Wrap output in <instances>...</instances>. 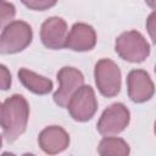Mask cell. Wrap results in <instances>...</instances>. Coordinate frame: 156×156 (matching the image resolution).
Masks as SVG:
<instances>
[{
  "mask_svg": "<svg viewBox=\"0 0 156 156\" xmlns=\"http://www.w3.org/2000/svg\"><path fill=\"white\" fill-rule=\"evenodd\" d=\"M57 80L60 82V87L54 94V101L61 107H67L73 94L83 85L84 77L77 68L62 67L57 73Z\"/></svg>",
  "mask_w": 156,
  "mask_h": 156,
  "instance_id": "7",
  "label": "cell"
},
{
  "mask_svg": "<svg viewBox=\"0 0 156 156\" xmlns=\"http://www.w3.org/2000/svg\"><path fill=\"white\" fill-rule=\"evenodd\" d=\"M16 15V9L12 4L0 0V28L6 27L15 17Z\"/></svg>",
  "mask_w": 156,
  "mask_h": 156,
  "instance_id": "14",
  "label": "cell"
},
{
  "mask_svg": "<svg viewBox=\"0 0 156 156\" xmlns=\"http://www.w3.org/2000/svg\"><path fill=\"white\" fill-rule=\"evenodd\" d=\"M95 83L99 91L107 98L117 95L121 90V71L118 66L108 60L102 58L95 65Z\"/></svg>",
  "mask_w": 156,
  "mask_h": 156,
  "instance_id": "4",
  "label": "cell"
},
{
  "mask_svg": "<svg viewBox=\"0 0 156 156\" xmlns=\"http://www.w3.org/2000/svg\"><path fill=\"white\" fill-rule=\"evenodd\" d=\"M116 52L126 61L143 62L150 54V46L139 32L128 30L116 39Z\"/></svg>",
  "mask_w": 156,
  "mask_h": 156,
  "instance_id": "3",
  "label": "cell"
},
{
  "mask_svg": "<svg viewBox=\"0 0 156 156\" xmlns=\"http://www.w3.org/2000/svg\"><path fill=\"white\" fill-rule=\"evenodd\" d=\"M95 44L96 34L94 28L87 23H76L67 34L65 48L74 51H87L91 50Z\"/></svg>",
  "mask_w": 156,
  "mask_h": 156,
  "instance_id": "10",
  "label": "cell"
},
{
  "mask_svg": "<svg viewBox=\"0 0 156 156\" xmlns=\"http://www.w3.org/2000/svg\"><path fill=\"white\" fill-rule=\"evenodd\" d=\"M67 34V24L61 17H50L41 24L40 38L49 49L57 50L65 48Z\"/></svg>",
  "mask_w": 156,
  "mask_h": 156,
  "instance_id": "9",
  "label": "cell"
},
{
  "mask_svg": "<svg viewBox=\"0 0 156 156\" xmlns=\"http://www.w3.org/2000/svg\"><path fill=\"white\" fill-rule=\"evenodd\" d=\"M154 18H155V13H151L150 15V17H149V20H147V29H149V33H150V35H151V38H152V40H155L154 38H155V35H154Z\"/></svg>",
  "mask_w": 156,
  "mask_h": 156,
  "instance_id": "17",
  "label": "cell"
},
{
  "mask_svg": "<svg viewBox=\"0 0 156 156\" xmlns=\"http://www.w3.org/2000/svg\"><path fill=\"white\" fill-rule=\"evenodd\" d=\"M29 117V106L22 95H12L2 104L4 135L9 141H15L27 128Z\"/></svg>",
  "mask_w": 156,
  "mask_h": 156,
  "instance_id": "1",
  "label": "cell"
},
{
  "mask_svg": "<svg viewBox=\"0 0 156 156\" xmlns=\"http://www.w3.org/2000/svg\"><path fill=\"white\" fill-rule=\"evenodd\" d=\"M2 123V104H0V126Z\"/></svg>",
  "mask_w": 156,
  "mask_h": 156,
  "instance_id": "19",
  "label": "cell"
},
{
  "mask_svg": "<svg viewBox=\"0 0 156 156\" xmlns=\"http://www.w3.org/2000/svg\"><path fill=\"white\" fill-rule=\"evenodd\" d=\"M33 33L28 23L23 21L10 22L0 35V52L16 54L24 50L32 41Z\"/></svg>",
  "mask_w": 156,
  "mask_h": 156,
  "instance_id": "2",
  "label": "cell"
},
{
  "mask_svg": "<svg viewBox=\"0 0 156 156\" xmlns=\"http://www.w3.org/2000/svg\"><path fill=\"white\" fill-rule=\"evenodd\" d=\"M145 1H146V2H147V4H149L151 7H152V9L155 7V0H145Z\"/></svg>",
  "mask_w": 156,
  "mask_h": 156,
  "instance_id": "18",
  "label": "cell"
},
{
  "mask_svg": "<svg viewBox=\"0 0 156 156\" xmlns=\"http://www.w3.org/2000/svg\"><path fill=\"white\" fill-rule=\"evenodd\" d=\"M128 95L134 102H145L154 95V83L143 69H133L127 78Z\"/></svg>",
  "mask_w": 156,
  "mask_h": 156,
  "instance_id": "8",
  "label": "cell"
},
{
  "mask_svg": "<svg viewBox=\"0 0 156 156\" xmlns=\"http://www.w3.org/2000/svg\"><path fill=\"white\" fill-rule=\"evenodd\" d=\"M129 118V111L123 104H112L102 112L98 122V130L105 136L116 135L127 128Z\"/></svg>",
  "mask_w": 156,
  "mask_h": 156,
  "instance_id": "6",
  "label": "cell"
},
{
  "mask_svg": "<svg viewBox=\"0 0 156 156\" xmlns=\"http://www.w3.org/2000/svg\"><path fill=\"white\" fill-rule=\"evenodd\" d=\"M1 144H2V139H1V135H0V147H1Z\"/></svg>",
  "mask_w": 156,
  "mask_h": 156,
  "instance_id": "20",
  "label": "cell"
},
{
  "mask_svg": "<svg viewBox=\"0 0 156 156\" xmlns=\"http://www.w3.org/2000/svg\"><path fill=\"white\" fill-rule=\"evenodd\" d=\"M98 152L102 156H127L129 154V146L123 139L112 135L100 141Z\"/></svg>",
  "mask_w": 156,
  "mask_h": 156,
  "instance_id": "13",
  "label": "cell"
},
{
  "mask_svg": "<svg viewBox=\"0 0 156 156\" xmlns=\"http://www.w3.org/2000/svg\"><path fill=\"white\" fill-rule=\"evenodd\" d=\"M22 2L30 10L44 11L52 7L57 2V0H22Z\"/></svg>",
  "mask_w": 156,
  "mask_h": 156,
  "instance_id": "15",
  "label": "cell"
},
{
  "mask_svg": "<svg viewBox=\"0 0 156 156\" xmlns=\"http://www.w3.org/2000/svg\"><path fill=\"white\" fill-rule=\"evenodd\" d=\"M18 78L21 83L32 93L44 95L51 91L52 82L43 76H39L27 68H21L18 71Z\"/></svg>",
  "mask_w": 156,
  "mask_h": 156,
  "instance_id": "12",
  "label": "cell"
},
{
  "mask_svg": "<svg viewBox=\"0 0 156 156\" xmlns=\"http://www.w3.org/2000/svg\"><path fill=\"white\" fill-rule=\"evenodd\" d=\"M38 143L43 151L54 155L67 149L69 145V136L63 128L51 126L41 130L38 138Z\"/></svg>",
  "mask_w": 156,
  "mask_h": 156,
  "instance_id": "11",
  "label": "cell"
},
{
  "mask_svg": "<svg viewBox=\"0 0 156 156\" xmlns=\"http://www.w3.org/2000/svg\"><path fill=\"white\" fill-rule=\"evenodd\" d=\"M10 85H11V73L4 65H0V89L7 90Z\"/></svg>",
  "mask_w": 156,
  "mask_h": 156,
  "instance_id": "16",
  "label": "cell"
},
{
  "mask_svg": "<svg viewBox=\"0 0 156 156\" xmlns=\"http://www.w3.org/2000/svg\"><path fill=\"white\" fill-rule=\"evenodd\" d=\"M67 108L72 118L78 122H85L90 119L98 110V101L93 88L82 85L68 101Z\"/></svg>",
  "mask_w": 156,
  "mask_h": 156,
  "instance_id": "5",
  "label": "cell"
}]
</instances>
